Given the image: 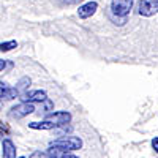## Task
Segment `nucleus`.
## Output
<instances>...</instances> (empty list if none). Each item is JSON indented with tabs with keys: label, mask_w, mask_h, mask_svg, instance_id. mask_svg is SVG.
<instances>
[{
	"label": "nucleus",
	"mask_w": 158,
	"mask_h": 158,
	"mask_svg": "<svg viewBox=\"0 0 158 158\" xmlns=\"http://www.w3.org/2000/svg\"><path fill=\"white\" fill-rule=\"evenodd\" d=\"M51 146L60 147V149L67 150V152H74V150H79L82 147V139L79 136H63V138H59L56 141H52Z\"/></svg>",
	"instance_id": "1"
},
{
	"label": "nucleus",
	"mask_w": 158,
	"mask_h": 158,
	"mask_svg": "<svg viewBox=\"0 0 158 158\" xmlns=\"http://www.w3.org/2000/svg\"><path fill=\"white\" fill-rule=\"evenodd\" d=\"M135 0H111V11L117 18H127L133 8Z\"/></svg>",
	"instance_id": "2"
},
{
	"label": "nucleus",
	"mask_w": 158,
	"mask_h": 158,
	"mask_svg": "<svg viewBox=\"0 0 158 158\" xmlns=\"http://www.w3.org/2000/svg\"><path fill=\"white\" fill-rule=\"evenodd\" d=\"M44 120L52 122L56 127H65V125H68L71 122V114L67 112V111H57V112L52 111L51 114H48L44 117Z\"/></svg>",
	"instance_id": "3"
},
{
	"label": "nucleus",
	"mask_w": 158,
	"mask_h": 158,
	"mask_svg": "<svg viewBox=\"0 0 158 158\" xmlns=\"http://www.w3.org/2000/svg\"><path fill=\"white\" fill-rule=\"evenodd\" d=\"M32 112H35V106H33V104L22 101V103L16 104V106H13L10 109V117H13V118H22V117L29 115Z\"/></svg>",
	"instance_id": "4"
},
{
	"label": "nucleus",
	"mask_w": 158,
	"mask_h": 158,
	"mask_svg": "<svg viewBox=\"0 0 158 158\" xmlns=\"http://www.w3.org/2000/svg\"><path fill=\"white\" fill-rule=\"evenodd\" d=\"M158 13V0H141L139 3V15L144 18H150Z\"/></svg>",
	"instance_id": "5"
},
{
	"label": "nucleus",
	"mask_w": 158,
	"mask_h": 158,
	"mask_svg": "<svg viewBox=\"0 0 158 158\" xmlns=\"http://www.w3.org/2000/svg\"><path fill=\"white\" fill-rule=\"evenodd\" d=\"M24 103H43L48 100V95H46V92L41 90V89H38V90H29V92H25V94L21 97Z\"/></svg>",
	"instance_id": "6"
},
{
	"label": "nucleus",
	"mask_w": 158,
	"mask_h": 158,
	"mask_svg": "<svg viewBox=\"0 0 158 158\" xmlns=\"http://www.w3.org/2000/svg\"><path fill=\"white\" fill-rule=\"evenodd\" d=\"M97 10H98V3H97V2H85L84 5L79 6L77 16L81 18V19H87V18H90V16H94Z\"/></svg>",
	"instance_id": "7"
},
{
	"label": "nucleus",
	"mask_w": 158,
	"mask_h": 158,
	"mask_svg": "<svg viewBox=\"0 0 158 158\" xmlns=\"http://www.w3.org/2000/svg\"><path fill=\"white\" fill-rule=\"evenodd\" d=\"M2 158H16V146L8 138L2 141Z\"/></svg>",
	"instance_id": "8"
},
{
	"label": "nucleus",
	"mask_w": 158,
	"mask_h": 158,
	"mask_svg": "<svg viewBox=\"0 0 158 158\" xmlns=\"http://www.w3.org/2000/svg\"><path fill=\"white\" fill-rule=\"evenodd\" d=\"M48 153L52 156V158H77L76 155H73L71 152H67V150H63L60 147H54V146H51L48 149Z\"/></svg>",
	"instance_id": "9"
},
{
	"label": "nucleus",
	"mask_w": 158,
	"mask_h": 158,
	"mask_svg": "<svg viewBox=\"0 0 158 158\" xmlns=\"http://www.w3.org/2000/svg\"><path fill=\"white\" fill-rule=\"evenodd\" d=\"M30 84H32V79L29 77V76H24V77H21L19 81H18V84H16V92H18V95H24L25 92H29V87H30Z\"/></svg>",
	"instance_id": "10"
},
{
	"label": "nucleus",
	"mask_w": 158,
	"mask_h": 158,
	"mask_svg": "<svg viewBox=\"0 0 158 158\" xmlns=\"http://www.w3.org/2000/svg\"><path fill=\"white\" fill-rule=\"evenodd\" d=\"M29 128H32V130H52V128H56V125L52 122H48V120H41V122H30Z\"/></svg>",
	"instance_id": "11"
},
{
	"label": "nucleus",
	"mask_w": 158,
	"mask_h": 158,
	"mask_svg": "<svg viewBox=\"0 0 158 158\" xmlns=\"http://www.w3.org/2000/svg\"><path fill=\"white\" fill-rule=\"evenodd\" d=\"M15 48H18V41H15V40H10V41L0 43V51H2V52H8V51L15 49Z\"/></svg>",
	"instance_id": "12"
},
{
	"label": "nucleus",
	"mask_w": 158,
	"mask_h": 158,
	"mask_svg": "<svg viewBox=\"0 0 158 158\" xmlns=\"http://www.w3.org/2000/svg\"><path fill=\"white\" fill-rule=\"evenodd\" d=\"M8 90H10V85L5 84V82H0V100H5L6 94H8Z\"/></svg>",
	"instance_id": "13"
},
{
	"label": "nucleus",
	"mask_w": 158,
	"mask_h": 158,
	"mask_svg": "<svg viewBox=\"0 0 158 158\" xmlns=\"http://www.w3.org/2000/svg\"><path fill=\"white\" fill-rule=\"evenodd\" d=\"M29 158H52V156H51V155H49L48 152H41V150H35V152H33V153H32V155H30Z\"/></svg>",
	"instance_id": "14"
},
{
	"label": "nucleus",
	"mask_w": 158,
	"mask_h": 158,
	"mask_svg": "<svg viewBox=\"0 0 158 158\" xmlns=\"http://www.w3.org/2000/svg\"><path fill=\"white\" fill-rule=\"evenodd\" d=\"M41 104H43V109H44L43 112H49V114L52 112V108H54V103H52V101H51L49 98H48L46 101H43Z\"/></svg>",
	"instance_id": "15"
},
{
	"label": "nucleus",
	"mask_w": 158,
	"mask_h": 158,
	"mask_svg": "<svg viewBox=\"0 0 158 158\" xmlns=\"http://www.w3.org/2000/svg\"><path fill=\"white\" fill-rule=\"evenodd\" d=\"M6 67H11V63H6V60H2V59H0V71H3Z\"/></svg>",
	"instance_id": "16"
},
{
	"label": "nucleus",
	"mask_w": 158,
	"mask_h": 158,
	"mask_svg": "<svg viewBox=\"0 0 158 158\" xmlns=\"http://www.w3.org/2000/svg\"><path fill=\"white\" fill-rule=\"evenodd\" d=\"M152 147H153V150L158 153V138H153V139H152Z\"/></svg>",
	"instance_id": "17"
},
{
	"label": "nucleus",
	"mask_w": 158,
	"mask_h": 158,
	"mask_svg": "<svg viewBox=\"0 0 158 158\" xmlns=\"http://www.w3.org/2000/svg\"><path fill=\"white\" fill-rule=\"evenodd\" d=\"M77 2H82V0H63V3H67V5H70V3H77Z\"/></svg>",
	"instance_id": "18"
},
{
	"label": "nucleus",
	"mask_w": 158,
	"mask_h": 158,
	"mask_svg": "<svg viewBox=\"0 0 158 158\" xmlns=\"http://www.w3.org/2000/svg\"><path fill=\"white\" fill-rule=\"evenodd\" d=\"M21 158H25V156H21Z\"/></svg>",
	"instance_id": "19"
}]
</instances>
